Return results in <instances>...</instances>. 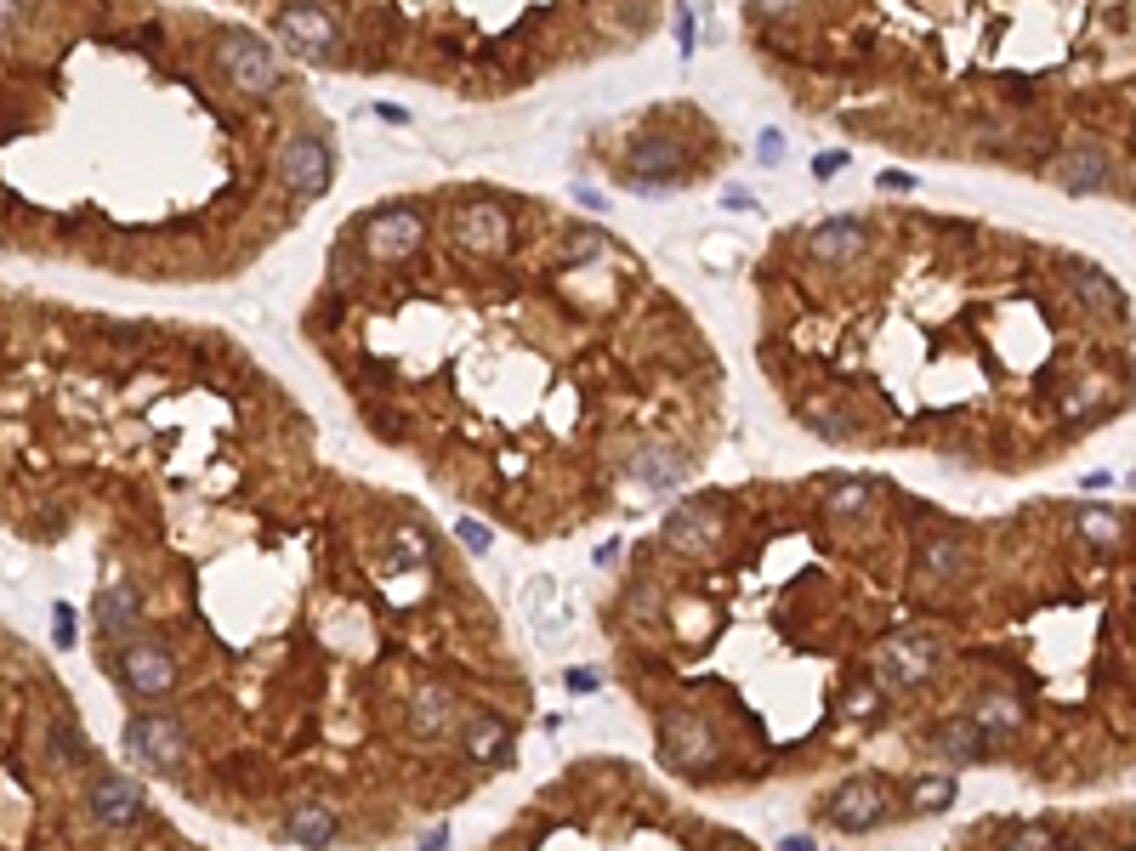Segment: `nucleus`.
I'll use <instances>...</instances> for the list:
<instances>
[{"label":"nucleus","instance_id":"obj_1","mask_svg":"<svg viewBox=\"0 0 1136 851\" xmlns=\"http://www.w3.org/2000/svg\"><path fill=\"white\" fill-rule=\"evenodd\" d=\"M217 69L244 91V97H268L279 91V58L268 52V40H257L251 29H222L217 34Z\"/></svg>","mask_w":1136,"mask_h":851},{"label":"nucleus","instance_id":"obj_2","mask_svg":"<svg viewBox=\"0 0 1136 851\" xmlns=\"http://www.w3.org/2000/svg\"><path fill=\"white\" fill-rule=\"evenodd\" d=\"M886 812H893V783L886 778H847L824 800V823L842 834H869L886 823Z\"/></svg>","mask_w":1136,"mask_h":851},{"label":"nucleus","instance_id":"obj_3","mask_svg":"<svg viewBox=\"0 0 1136 851\" xmlns=\"http://www.w3.org/2000/svg\"><path fill=\"white\" fill-rule=\"evenodd\" d=\"M279 182L295 193V199H319L330 182H335V154H330V142L319 131H295L284 148H279V160H273Z\"/></svg>","mask_w":1136,"mask_h":851},{"label":"nucleus","instance_id":"obj_4","mask_svg":"<svg viewBox=\"0 0 1136 851\" xmlns=\"http://www.w3.org/2000/svg\"><path fill=\"white\" fill-rule=\"evenodd\" d=\"M937 659H944V641L926 636V630H909V636H886L875 647V681L881 687H921Z\"/></svg>","mask_w":1136,"mask_h":851},{"label":"nucleus","instance_id":"obj_5","mask_svg":"<svg viewBox=\"0 0 1136 851\" xmlns=\"http://www.w3.org/2000/svg\"><path fill=\"white\" fill-rule=\"evenodd\" d=\"M279 34L290 40L295 58H313V63H330L341 52V23H335L330 7H319V0H290V7L279 12Z\"/></svg>","mask_w":1136,"mask_h":851},{"label":"nucleus","instance_id":"obj_6","mask_svg":"<svg viewBox=\"0 0 1136 851\" xmlns=\"http://www.w3.org/2000/svg\"><path fill=\"white\" fill-rule=\"evenodd\" d=\"M660 756H665L671 772H700V767H711V756H716L711 721L694 716V710H665V716H660Z\"/></svg>","mask_w":1136,"mask_h":851},{"label":"nucleus","instance_id":"obj_7","mask_svg":"<svg viewBox=\"0 0 1136 851\" xmlns=\"http://www.w3.org/2000/svg\"><path fill=\"white\" fill-rule=\"evenodd\" d=\"M687 171V148L676 136H642L625 154V182L636 193H671Z\"/></svg>","mask_w":1136,"mask_h":851},{"label":"nucleus","instance_id":"obj_8","mask_svg":"<svg viewBox=\"0 0 1136 851\" xmlns=\"http://www.w3.org/2000/svg\"><path fill=\"white\" fill-rule=\"evenodd\" d=\"M125 749L142 761V767H154V772H177L188 761V732L177 716H160V710H148V716H131L125 727Z\"/></svg>","mask_w":1136,"mask_h":851},{"label":"nucleus","instance_id":"obj_9","mask_svg":"<svg viewBox=\"0 0 1136 851\" xmlns=\"http://www.w3.org/2000/svg\"><path fill=\"white\" fill-rule=\"evenodd\" d=\"M421 239H426V222H421V211H410V205H381V211H370V222H364V250H370L375 262H404V256H415Z\"/></svg>","mask_w":1136,"mask_h":851},{"label":"nucleus","instance_id":"obj_10","mask_svg":"<svg viewBox=\"0 0 1136 851\" xmlns=\"http://www.w3.org/2000/svg\"><path fill=\"white\" fill-rule=\"evenodd\" d=\"M109 670H114L137 698H165V692L177 687V659L165 654L160 641H125Z\"/></svg>","mask_w":1136,"mask_h":851},{"label":"nucleus","instance_id":"obj_11","mask_svg":"<svg viewBox=\"0 0 1136 851\" xmlns=\"http://www.w3.org/2000/svg\"><path fill=\"white\" fill-rule=\"evenodd\" d=\"M86 812H91L97 829H131V823H142V812H148V794H142L137 778L103 772V778H91V789H86Z\"/></svg>","mask_w":1136,"mask_h":851},{"label":"nucleus","instance_id":"obj_12","mask_svg":"<svg viewBox=\"0 0 1136 851\" xmlns=\"http://www.w3.org/2000/svg\"><path fill=\"white\" fill-rule=\"evenodd\" d=\"M1052 176H1057L1063 193H1108L1114 188V154H1108V148H1092V142L1068 148Z\"/></svg>","mask_w":1136,"mask_h":851},{"label":"nucleus","instance_id":"obj_13","mask_svg":"<svg viewBox=\"0 0 1136 851\" xmlns=\"http://www.w3.org/2000/svg\"><path fill=\"white\" fill-rule=\"evenodd\" d=\"M869 250V233H864V222H853V216H835V222H818L813 227V239H807V256L813 262H824V267H847V262H858Z\"/></svg>","mask_w":1136,"mask_h":851},{"label":"nucleus","instance_id":"obj_14","mask_svg":"<svg viewBox=\"0 0 1136 851\" xmlns=\"http://www.w3.org/2000/svg\"><path fill=\"white\" fill-rule=\"evenodd\" d=\"M926 749H932V756H944V761H955V767H972V761H983V749H989V727L972 721V716L937 721L926 732Z\"/></svg>","mask_w":1136,"mask_h":851},{"label":"nucleus","instance_id":"obj_15","mask_svg":"<svg viewBox=\"0 0 1136 851\" xmlns=\"http://www.w3.org/2000/svg\"><path fill=\"white\" fill-rule=\"evenodd\" d=\"M455 239L466 250H477V256H495V250H506L512 239V222L501 205H461L455 211Z\"/></svg>","mask_w":1136,"mask_h":851},{"label":"nucleus","instance_id":"obj_16","mask_svg":"<svg viewBox=\"0 0 1136 851\" xmlns=\"http://www.w3.org/2000/svg\"><path fill=\"white\" fill-rule=\"evenodd\" d=\"M1068 278H1074V295L1092 313H1103V318H1125V290L1097 267V262H1085V256H1068Z\"/></svg>","mask_w":1136,"mask_h":851},{"label":"nucleus","instance_id":"obj_17","mask_svg":"<svg viewBox=\"0 0 1136 851\" xmlns=\"http://www.w3.org/2000/svg\"><path fill=\"white\" fill-rule=\"evenodd\" d=\"M450 727H455V698L443 687H421L410 698V732L421 743H438V738H450Z\"/></svg>","mask_w":1136,"mask_h":851},{"label":"nucleus","instance_id":"obj_18","mask_svg":"<svg viewBox=\"0 0 1136 851\" xmlns=\"http://www.w3.org/2000/svg\"><path fill=\"white\" fill-rule=\"evenodd\" d=\"M665 539H671L676 550H711V545H716V499H711V506H705V499H694V506L671 511Z\"/></svg>","mask_w":1136,"mask_h":851},{"label":"nucleus","instance_id":"obj_19","mask_svg":"<svg viewBox=\"0 0 1136 851\" xmlns=\"http://www.w3.org/2000/svg\"><path fill=\"white\" fill-rule=\"evenodd\" d=\"M341 834V818L330 807H319V800H308V807H295L284 823H279V840L284 845H330Z\"/></svg>","mask_w":1136,"mask_h":851},{"label":"nucleus","instance_id":"obj_20","mask_svg":"<svg viewBox=\"0 0 1136 851\" xmlns=\"http://www.w3.org/2000/svg\"><path fill=\"white\" fill-rule=\"evenodd\" d=\"M926 579H966L972 574V550H966V539H955V534H932L926 545H921V563H915Z\"/></svg>","mask_w":1136,"mask_h":851},{"label":"nucleus","instance_id":"obj_21","mask_svg":"<svg viewBox=\"0 0 1136 851\" xmlns=\"http://www.w3.org/2000/svg\"><path fill=\"white\" fill-rule=\"evenodd\" d=\"M137 614H142V596H137L131 579H114L103 596H97V625H103L109 636H125L137 625Z\"/></svg>","mask_w":1136,"mask_h":851},{"label":"nucleus","instance_id":"obj_22","mask_svg":"<svg viewBox=\"0 0 1136 851\" xmlns=\"http://www.w3.org/2000/svg\"><path fill=\"white\" fill-rule=\"evenodd\" d=\"M466 756H472V761H506V756H512L506 721L489 716V710H477V716L466 721Z\"/></svg>","mask_w":1136,"mask_h":851},{"label":"nucleus","instance_id":"obj_23","mask_svg":"<svg viewBox=\"0 0 1136 851\" xmlns=\"http://www.w3.org/2000/svg\"><path fill=\"white\" fill-rule=\"evenodd\" d=\"M682 472H687V460L671 455V448H649V455H636V460H631V477H636V483H649V488H676Z\"/></svg>","mask_w":1136,"mask_h":851},{"label":"nucleus","instance_id":"obj_24","mask_svg":"<svg viewBox=\"0 0 1136 851\" xmlns=\"http://www.w3.org/2000/svg\"><path fill=\"white\" fill-rule=\"evenodd\" d=\"M955 794H961V783H955L949 772H937V778H921V783L909 789V818H932V812H949V807H955Z\"/></svg>","mask_w":1136,"mask_h":851},{"label":"nucleus","instance_id":"obj_25","mask_svg":"<svg viewBox=\"0 0 1136 851\" xmlns=\"http://www.w3.org/2000/svg\"><path fill=\"white\" fill-rule=\"evenodd\" d=\"M995 845L1001 851H1034V845H1063V829L1057 823H1006V829H995Z\"/></svg>","mask_w":1136,"mask_h":851},{"label":"nucleus","instance_id":"obj_26","mask_svg":"<svg viewBox=\"0 0 1136 851\" xmlns=\"http://www.w3.org/2000/svg\"><path fill=\"white\" fill-rule=\"evenodd\" d=\"M563 256H569L574 267H585V262H603V256H614V239H609V233H597V227H569V239H563Z\"/></svg>","mask_w":1136,"mask_h":851},{"label":"nucleus","instance_id":"obj_27","mask_svg":"<svg viewBox=\"0 0 1136 851\" xmlns=\"http://www.w3.org/2000/svg\"><path fill=\"white\" fill-rule=\"evenodd\" d=\"M1079 534L1092 539V545H1119L1125 517H1119V511H1079Z\"/></svg>","mask_w":1136,"mask_h":851},{"label":"nucleus","instance_id":"obj_28","mask_svg":"<svg viewBox=\"0 0 1136 851\" xmlns=\"http://www.w3.org/2000/svg\"><path fill=\"white\" fill-rule=\"evenodd\" d=\"M869 506V477H847L842 488H830V511L847 517V511H864Z\"/></svg>","mask_w":1136,"mask_h":851},{"label":"nucleus","instance_id":"obj_29","mask_svg":"<svg viewBox=\"0 0 1136 851\" xmlns=\"http://www.w3.org/2000/svg\"><path fill=\"white\" fill-rule=\"evenodd\" d=\"M86 756V743H80V732H69L63 721L52 727V761H80Z\"/></svg>","mask_w":1136,"mask_h":851},{"label":"nucleus","instance_id":"obj_30","mask_svg":"<svg viewBox=\"0 0 1136 851\" xmlns=\"http://www.w3.org/2000/svg\"><path fill=\"white\" fill-rule=\"evenodd\" d=\"M455 534H461V545H466V550H477V557H483L489 545H495V534H489L477 517H461V523H455Z\"/></svg>","mask_w":1136,"mask_h":851},{"label":"nucleus","instance_id":"obj_31","mask_svg":"<svg viewBox=\"0 0 1136 851\" xmlns=\"http://www.w3.org/2000/svg\"><path fill=\"white\" fill-rule=\"evenodd\" d=\"M778 160H784V136L767 125V131L756 136V165H778Z\"/></svg>","mask_w":1136,"mask_h":851},{"label":"nucleus","instance_id":"obj_32","mask_svg":"<svg viewBox=\"0 0 1136 851\" xmlns=\"http://www.w3.org/2000/svg\"><path fill=\"white\" fill-rule=\"evenodd\" d=\"M52 619H58V625H52V641H58V647H69V641H74V608H69V602H58V608H52Z\"/></svg>","mask_w":1136,"mask_h":851},{"label":"nucleus","instance_id":"obj_33","mask_svg":"<svg viewBox=\"0 0 1136 851\" xmlns=\"http://www.w3.org/2000/svg\"><path fill=\"white\" fill-rule=\"evenodd\" d=\"M676 45H682V52H694V12H687V7H676Z\"/></svg>","mask_w":1136,"mask_h":851},{"label":"nucleus","instance_id":"obj_34","mask_svg":"<svg viewBox=\"0 0 1136 851\" xmlns=\"http://www.w3.org/2000/svg\"><path fill=\"white\" fill-rule=\"evenodd\" d=\"M842 165H847V154H835V148H830V154H818V160H813V176H818V182H830Z\"/></svg>","mask_w":1136,"mask_h":851},{"label":"nucleus","instance_id":"obj_35","mask_svg":"<svg viewBox=\"0 0 1136 851\" xmlns=\"http://www.w3.org/2000/svg\"><path fill=\"white\" fill-rule=\"evenodd\" d=\"M370 114H375V120H386V125H410V109H404V103H375Z\"/></svg>","mask_w":1136,"mask_h":851},{"label":"nucleus","instance_id":"obj_36","mask_svg":"<svg viewBox=\"0 0 1136 851\" xmlns=\"http://www.w3.org/2000/svg\"><path fill=\"white\" fill-rule=\"evenodd\" d=\"M727 211H756V199H751L745 188H733V193H727Z\"/></svg>","mask_w":1136,"mask_h":851},{"label":"nucleus","instance_id":"obj_37","mask_svg":"<svg viewBox=\"0 0 1136 851\" xmlns=\"http://www.w3.org/2000/svg\"><path fill=\"white\" fill-rule=\"evenodd\" d=\"M778 845H784V851H813V845H818V840H813V834H784V840H778Z\"/></svg>","mask_w":1136,"mask_h":851},{"label":"nucleus","instance_id":"obj_38","mask_svg":"<svg viewBox=\"0 0 1136 851\" xmlns=\"http://www.w3.org/2000/svg\"><path fill=\"white\" fill-rule=\"evenodd\" d=\"M569 687H574V692H591V687H597V676H591V670H569Z\"/></svg>","mask_w":1136,"mask_h":851},{"label":"nucleus","instance_id":"obj_39","mask_svg":"<svg viewBox=\"0 0 1136 851\" xmlns=\"http://www.w3.org/2000/svg\"><path fill=\"white\" fill-rule=\"evenodd\" d=\"M18 23V0H0V34H7Z\"/></svg>","mask_w":1136,"mask_h":851},{"label":"nucleus","instance_id":"obj_40","mask_svg":"<svg viewBox=\"0 0 1136 851\" xmlns=\"http://www.w3.org/2000/svg\"><path fill=\"white\" fill-rule=\"evenodd\" d=\"M421 845H450V823H438V829H426V834H421Z\"/></svg>","mask_w":1136,"mask_h":851},{"label":"nucleus","instance_id":"obj_41","mask_svg":"<svg viewBox=\"0 0 1136 851\" xmlns=\"http://www.w3.org/2000/svg\"><path fill=\"white\" fill-rule=\"evenodd\" d=\"M875 710V692H853V716H869Z\"/></svg>","mask_w":1136,"mask_h":851},{"label":"nucleus","instance_id":"obj_42","mask_svg":"<svg viewBox=\"0 0 1136 851\" xmlns=\"http://www.w3.org/2000/svg\"><path fill=\"white\" fill-rule=\"evenodd\" d=\"M756 7H762V12H784V7H790V0H756Z\"/></svg>","mask_w":1136,"mask_h":851}]
</instances>
